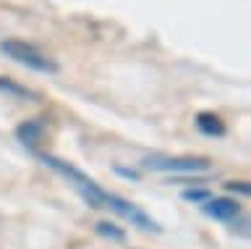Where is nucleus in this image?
Instances as JSON below:
<instances>
[{"label":"nucleus","mask_w":251,"mask_h":249,"mask_svg":"<svg viewBox=\"0 0 251 249\" xmlns=\"http://www.w3.org/2000/svg\"><path fill=\"white\" fill-rule=\"evenodd\" d=\"M39 160H42L45 166H50L55 173H60L63 178H68V184L74 186V189L81 194V197L89 202L92 207L113 210V213H118L121 218L131 221L133 225H139V228H144V231H160V225H157L152 218H147L139 207H133L128 199H123V197H118V194L105 192L97 181H92L89 176H84L81 170H76L74 166H68V163H63V160H58V158H52V155H39Z\"/></svg>","instance_id":"1"},{"label":"nucleus","mask_w":251,"mask_h":249,"mask_svg":"<svg viewBox=\"0 0 251 249\" xmlns=\"http://www.w3.org/2000/svg\"><path fill=\"white\" fill-rule=\"evenodd\" d=\"M0 50H3L8 58H13L16 63L31 68V71H39V74H55L58 71V66H55L47 55H42V53H39L34 45H29V42L5 40V42H0Z\"/></svg>","instance_id":"2"},{"label":"nucleus","mask_w":251,"mask_h":249,"mask_svg":"<svg viewBox=\"0 0 251 249\" xmlns=\"http://www.w3.org/2000/svg\"><path fill=\"white\" fill-rule=\"evenodd\" d=\"M144 168L162 173H201L209 168V163L204 158H147Z\"/></svg>","instance_id":"3"},{"label":"nucleus","mask_w":251,"mask_h":249,"mask_svg":"<svg viewBox=\"0 0 251 249\" xmlns=\"http://www.w3.org/2000/svg\"><path fill=\"white\" fill-rule=\"evenodd\" d=\"M204 210V215H209V218H215V221H225V223H230L238 218L241 213V205L235 199H227V197H217V199H207L201 205Z\"/></svg>","instance_id":"4"},{"label":"nucleus","mask_w":251,"mask_h":249,"mask_svg":"<svg viewBox=\"0 0 251 249\" xmlns=\"http://www.w3.org/2000/svg\"><path fill=\"white\" fill-rule=\"evenodd\" d=\"M42 134H45L42 121H24L21 126L16 129V139H19L24 147H29L31 152H37V144L42 142Z\"/></svg>","instance_id":"5"},{"label":"nucleus","mask_w":251,"mask_h":249,"mask_svg":"<svg viewBox=\"0 0 251 249\" xmlns=\"http://www.w3.org/2000/svg\"><path fill=\"white\" fill-rule=\"evenodd\" d=\"M196 129L204 137H223L225 134V123L220 121V115L215 113H199L196 115Z\"/></svg>","instance_id":"6"},{"label":"nucleus","mask_w":251,"mask_h":249,"mask_svg":"<svg viewBox=\"0 0 251 249\" xmlns=\"http://www.w3.org/2000/svg\"><path fill=\"white\" fill-rule=\"evenodd\" d=\"M0 89H3V92H11V95H16V97H31V92H29L26 87L13 84V82H8V79H0Z\"/></svg>","instance_id":"7"},{"label":"nucleus","mask_w":251,"mask_h":249,"mask_svg":"<svg viewBox=\"0 0 251 249\" xmlns=\"http://www.w3.org/2000/svg\"><path fill=\"white\" fill-rule=\"evenodd\" d=\"M183 199H188V202H207V199H212V194L207 192V189H186L183 192Z\"/></svg>","instance_id":"8"},{"label":"nucleus","mask_w":251,"mask_h":249,"mask_svg":"<svg viewBox=\"0 0 251 249\" xmlns=\"http://www.w3.org/2000/svg\"><path fill=\"white\" fill-rule=\"evenodd\" d=\"M97 231L105 233V236H113V239H123V231L115 228L113 223H97Z\"/></svg>","instance_id":"9"},{"label":"nucleus","mask_w":251,"mask_h":249,"mask_svg":"<svg viewBox=\"0 0 251 249\" xmlns=\"http://www.w3.org/2000/svg\"><path fill=\"white\" fill-rule=\"evenodd\" d=\"M225 189H227V192H238V194H249V192H251L249 184H243V181H238V184L230 181V184H225Z\"/></svg>","instance_id":"10"},{"label":"nucleus","mask_w":251,"mask_h":249,"mask_svg":"<svg viewBox=\"0 0 251 249\" xmlns=\"http://www.w3.org/2000/svg\"><path fill=\"white\" fill-rule=\"evenodd\" d=\"M115 173H118V176H123V178H131V181H133V178H139L136 170H128V168H115Z\"/></svg>","instance_id":"11"}]
</instances>
